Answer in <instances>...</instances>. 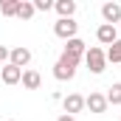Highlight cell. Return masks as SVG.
Instances as JSON below:
<instances>
[{"label":"cell","instance_id":"6da1fadb","mask_svg":"<svg viewBox=\"0 0 121 121\" xmlns=\"http://www.w3.org/2000/svg\"><path fill=\"white\" fill-rule=\"evenodd\" d=\"M85 65H87V70L90 73H104L107 70V56H104V48H99V45H90L87 51H85Z\"/></svg>","mask_w":121,"mask_h":121},{"label":"cell","instance_id":"7a4b0ae2","mask_svg":"<svg viewBox=\"0 0 121 121\" xmlns=\"http://www.w3.org/2000/svg\"><path fill=\"white\" fill-rule=\"evenodd\" d=\"M76 68H79V62L62 54L59 59H56V65H54V79H59V82H70V79L76 76Z\"/></svg>","mask_w":121,"mask_h":121},{"label":"cell","instance_id":"3957f363","mask_svg":"<svg viewBox=\"0 0 121 121\" xmlns=\"http://www.w3.org/2000/svg\"><path fill=\"white\" fill-rule=\"evenodd\" d=\"M54 34L68 42V39H73V37L79 34V23H76V20H56V23H54Z\"/></svg>","mask_w":121,"mask_h":121},{"label":"cell","instance_id":"277c9868","mask_svg":"<svg viewBox=\"0 0 121 121\" xmlns=\"http://www.w3.org/2000/svg\"><path fill=\"white\" fill-rule=\"evenodd\" d=\"M85 51H87V45H85V39H79V37H73V39H68L65 42V56H70V59H76V62H82L85 59Z\"/></svg>","mask_w":121,"mask_h":121},{"label":"cell","instance_id":"5b68a950","mask_svg":"<svg viewBox=\"0 0 121 121\" xmlns=\"http://www.w3.org/2000/svg\"><path fill=\"white\" fill-rule=\"evenodd\" d=\"M85 107L90 110V113H96V116H101V113H107V96L104 93H90V96H85Z\"/></svg>","mask_w":121,"mask_h":121},{"label":"cell","instance_id":"8992f818","mask_svg":"<svg viewBox=\"0 0 121 121\" xmlns=\"http://www.w3.org/2000/svg\"><path fill=\"white\" fill-rule=\"evenodd\" d=\"M28 62H31V51L26 48V45H17V48H11V51H9V65H14V68H20V70H23Z\"/></svg>","mask_w":121,"mask_h":121},{"label":"cell","instance_id":"52a82bcc","mask_svg":"<svg viewBox=\"0 0 121 121\" xmlns=\"http://www.w3.org/2000/svg\"><path fill=\"white\" fill-rule=\"evenodd\" d=\"M62 107H65L68 116H76V113L85 110V96H82V93H70V96L62 99Z\"/></svg>","mask_w":121,"mask_h":121},{"label":"cell","instance_id":"ba28073f","mask_svg":"<svg viewBox=\"0 0 121 121\" xmlns=\"http://www.w3.org/2000/svg\"><path fill=\"white\" fill-rule=\"evenodd\" d=\"M96 39L101 42V45H113L116 39H118V31H116V26H107V23H101L99 28H96Z\"/></svg>","mask_w":121,"mask_h":121},{"label":"cell","instance_id":"9c48e42d","mask_svg":"<svg viewBox=\"0 0 121 121\" xmlns=\"http://www.w3.org/2000/svg\"><path fill=\"white\" fill-rule=\"evenodd\" d=\"M20 79H23V70H20V68H14V65H9V62L0 68V82H3V85H20Z\"/></svg>","mask_w":121,"mask_h":121},{"label":"cell","instance_id":"30bf717a","mask_svg":"<svg viewBox=\"0 0 121 121\" xmlns=\"http://www.w3.org/2000/svg\"><path fill=\"white\" fill-rule=\"evenodd\" d=\"M101 17H104L107 26L121 23V3H104V6H101Z\"/></svg>","mask_w":121,"mask_h":121},{"label":"cell","instance_id":"8fae6325","mask_svg":"<svg viewBox=\"0 0 121 121\" xmlns=\"http://www.w3.org/2000/svg\"><path fill=\"white\" fill-rule=\"evenodd\" d=\"M54 9H56L59 20H73V14H76V3L73 0H56Z\"/></svg>","mask_w":121,"mask_h":121},{"label":"cell","instance_id":"7c38bea8","mask_svg":"<svg viewBox=\"0 0 121 121\" xmlns=\"http://www.w3.org/2000/svg\"><path fill=\"white\" fill-rule=\"evenodd\" d=\"M23 87L26 90H39V85H42V76L37 73V70H23Z\"/></svg>","mask_w":121,"mask_h":121},{"label":"cell","instance_id":"4fadbf2b","mask_svg":"<svg viewBox=\"0 0 121 121\" xmlns=\"http://www.w3.org/2000/svg\"><path fill=\"white\" fill-rule=\"evenodd\" d=\"M34 14H37V11H34V3H31V0H20V3H17V14H14L17 20H31Z\"/></svg>","mask_w":121,"mask_h":121},{"label":"cell","instance_id":"5bb4252c","mask_svg":"<svg viewBox=\"0 0 121 121\" xmlns=\"http://www.w3.org/2000/svg\"><path fill=\"white\" fill-rule=\"evenodd\" d=\"M104 56H107V62H113V65H118L121 62V39H116L107 51H104Z\"/></svg>","mask_w":121,"mask_h":121},{"label":"cell","instance_id":"9a60e30c","mask_svg":"<svg viewBox=\"0 0 121 121\" xmlns=\"http://www.w3.org/2000/svg\"><path fill=\"white\" fill-rule=\"evenodd\" d=\"M17 3L20 0H0V14L3 17H14L17 14Z\"/></svg>","mask_w":121,"mask_h":121},{"label":"cell","instance_id":"2e32d148","mask_svg":"<svg viewBox=\"0 0 121 121\" xmlns=\"http://www.w3.org/2000/svg\"><path fill=\"white\" fill-rule=\"evenodd\" d=\"M104 96H107V104H121V82H116Z\"/></svg>","mask_w":121,"mask_h":121},{"label":"cell","instance_id":"e0dca14e","mask_svg":"<svg viewBox=\"0 0 121 121\" xmlns=\"http://www.w3.org/2000/svg\"><path fill=\"white\" fill-rule=\"evenodd\" d=\"M54 0H34V11H51Z\"/></svg>","mask_w":121,"mask_h":121},{"label":"cell","instance_id":"ac0fdd59","mask_svg":"<svg viewBox=\"0 0 121 121\" xmlns=\"http://www.w3.org/2000/svg\"><path fill=\"white\" fill-rule=\"evenodd\" d=\"M6 62H9V48L0 45V65H6Z\"/></svg>","mask_w":121,"mask_h":121},{"label":"cell","instance_id":"d6986e66","mask_svg":"<svg viewBox=\"0 0 121 121\" xmlns=\"http://www.w3.org/2000/svg\"><path fill=\"white\" fill-rule=\"evenodd\" d=\"M56 121H76V118H73V116H68V113H62V116H59Z\"/></svg>","mask_w":121,"mask_h":121},{"label":"cell","instance_id":"ffe728a7","mask_svg":"<svg viewBox=\"0 0 121 121\" xmlns=\"http://www.w3.org/2000/svg\"><path fill=\"white\" fill-rule=\"evenodd\" d=\"M9 121H11V118H9Z\"/></svg>","mask_w":121,"mask_h":121}]
</instances>
